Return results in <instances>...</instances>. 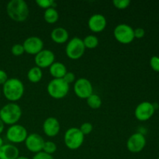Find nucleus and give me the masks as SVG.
<instances>
[{"label": "nucleus", "instance_id": "2eb2a0df", "mask_svg": "<svg viewBox=\"0 0 159 159\" xmlns=\"http://www.w3.org/2000/svg\"><path fill=\"white\" fill-rule=\"evenodd\" d=\"M107 21L102 14L95 13L89 17L88 20V26L91 31L94 33H100L105 30Z\"/></svg>", "mask_w": 159, "mask_h": 159}, {"label": "nucleus", "instance_id": "423d86ee", "mask_svg": "<svg viewBox=\"0 0 159 159\" xmlns=\"http://www.w3.org/2000/svg\"><path fill=\"white\" fill-rule=\"evenodd\" d=\"M85 51V47L84 45L82 39L78 37L71 38L68 42L65 48V53L70 59L77 60L83 56Z\"/></svg>", "mask_w": 159, "mask_h": 159}, {"label": "nucleus", "instance_id": "5701e85b", "mask_svg": "<svg viewBox=\"0 0 159 159\" xmlns=\"http://www.w3.org/2000/svg\"><path fill=\"white\" fill-rule=\"evenodd\" d=\"M84 45H85V48H89V49H93L96 48L99 44V39L96 36L93 35V34H89L87 35L84 39H82Z\"/></svg>", "mask_w": 159, "mask_h": 159}, {"label": "nucleus", "instance_id": "39448f33", "mask_svg": "<svg viewBox=\"0 0 159 159\" xmlns=\"http://www.w3.org/2000/svg\"><path fill=\"white\" fill-rule=\"evenodd\" d=\"M70 85L65 82L63 79H53L49 82L47 90L50 96L56 99H60L68 95Z\"/></svg>", "mask_w": 159, "mask_h": 159}, {"label": "nucleus", "instance_id": "a211bd4d", "mask_svg": "<svg viewBox=\"0 0 159 159\" xmlns=\"http://www.w3.org/2000/svg\"><path fill=\"white\" fill-rule=\"evenodd\" d=\"M51 38L56 43H65L69 38V34L65 28L58 26L52 30Z\"/></svg>", "mask_w": 159, "mask_h": 159}, {"label": "nucleus", "instance_id": "f704fd0d", "mask_svg": "<svg viewBox=\"0 0 159 159\" xmlns=\"http://www.w3.org/2000/svg\"><path fill=\"white\" fill-rule=\"evenodd\" d=\"M3 144H4V141H3L2 138L1 137H0V148H1L2 146L3 145Z\"/></svg>", "mask_w": 159, "mask_h": 159}, {"label": "nucleus", "instance_id": "c85d7f7f", "mask_svg": "<svg viewBox=\"0 0 159 159\" xmlns=\"http://www.w3.org/2000/svg\"><path fill=\"white\" fill-rule=\"evenodd\" d=\"M150 65L155 71L159 72V57L153 56L150 60Z\"/></svg>", "mask_w": 159, "mask_h": 159}, {"label": "nucleus", "instance_id": "f8f14e48", "mask_svg": "<svg viewBox=\"0 0 159 159\" xmlns=\"http://www.w3.org/2000/svg\"><path fill=\"white\" fill-rule=\"evenodd\" d=\"M24 142L25 146L29 152L37 154L43 152L45 141L39 134L32 133L28 134Z\"/></svg>", "mask_w": 159, "mask_h": 159}, {"label": "nucleus", "instance_id": "4c0bfd02", "mask_svg": "<svg viewBox=\"0 0 159 159\" xmlns=\"http://www.w3.org/2000/svg\"><path fill=\"white\" fill-rule=\"evenodd\" d=\"M157 159H159V157H158V158H157Z\"/></svg>", "mask_w": 159, "mask_h": 159}, {"label": "nucleus", "instance_id": "f3484780", "mask_svg": "<svg viewBox=\"0 0 159 159\" xmlns=\"http://www.w3.org/2000/svg\"><path fill=\"white\" fill-rule=\"evenodd\" d=\"M20 156V151L12 144H4L0 148V159H16Z\"/></svg>", "mask_w": 159, "mask_h": 159}, {"label": "nucleus", "instance_id": "6e6552de", "mask_svg": "<svg viewBox=\"0 0 159 159\" xmlns=\"http://www.w3.org/2000/svg\"><path fill=\"white\" fill-rule=\"evenodd\" d=\"M28 136L26 127L20 124H14L10 126L6 130V138L13 144H20L24 142Z\"/></svg>", "mask_w": 159, "mask_h": 159}, {"label": "nucleus", "instance_id": "20e7f679", "mask_svg": "<svg viewBox=\"0 0 159 159\" xmlns=\"http://www.w3.org/2000/svg\"><path fill=\"white\" fill-rule=\"evenodd\" d=\"M85 140V135L78 127H71L65 131L64 142L70 150H77L82 145Z\"/></svg>", "mask_w": 159, "mask_h": 159}, {"label": "nucleus", "instance_id": "7ed1b4c3", "mask_svg": "<svg viewBox=\"0 0 159 159\" xmlns=\"http://www.w3.org/2000/svg\"><path fill=\"white\" fill-rule=\"evenodd\" d=\"M21 116V107L16 102H9L0 109V119L6 125L16 124Z\"/></svg>", "mask_w": 159, "mask_h": 159}, {"label": "nucleus", "instance_id": "f03ea898", "mask_svg": "<svg viewBox=\"0 0 159 159\" xmlns=\"http://www.w3.org/2000/svg\"><path fill=\"white\" fill-rule=\"evenodd\" d=\"M6 12L13 21L23 22L29 16L30 9L24 0H11L7 3Z\"/></svg>", "mask_w": 159, "mask_h": 159}, {"label": "nucleus", "instance_id": "cd10ccee", "mask_svg": "<svg viewBox=\"0 0 159 159\" xmlns=\"http://www.w3.org/2000/svg\"><path fill=\"white\" fill-rule=\"evenodd\" d=\"M80 130L84 135H87V134H89L92 131H93V124L89 122H85L83 123V124L81 125L80 127Z\"/></svg>", "mask_w": 159, "mask_h": 159}, {"label": "nucleus", "instance_id": "393cba45", "mask_svg": "<svg viewBox=\"0 0 159 159\" xmlns=\"http://www.w3.org/2000/svg\"><path fill=\"white\" fill-rule=\"evenodd\" d=\"M36 3H37L39 7L44 9L55 6V2L53 1V0H37Z\"/></svg>", "mask_w": 159, "mask_h": 159}, {"label": "nucleus", "instance_id": "e433bc0d", "mask_svg": "<svg viewBox=\"0 0 159 159\" xmlns=\"http://www.w3.org/2000/svg\"><path fill=\"white\" fill-rule=\"evenodd\" d=\"M0 96H1V90H0Z\"/></svg>", "mask_w": 159, "mask_h": 159}, {"label": "nucleus", "instance_id": "4468645a", "mask_svg": "<svg viewBox=\"0 0 159 159\" xmlns=\"http://www.w3.org/2000/svg\"><path fill=\"white\" fill-rule=\"evenodd\" d=\"M23 46L25 52L36 55L43 49V41L39 37L31 36L24 40Z\"/></svg>", "mask_w": 159, "mask_h": 159}, {"label": "nucleus", "instance_id": "dca6fc26", "mask_svg": "<svg viewBox=\"0 0 159 159\" xmlns=\"http://www.w3.org/2000/svg\"><path fill=\"white\" fill-rule=\"evenodd\" d=\"M61 130V124L58 120L54 116L48 117L43 124V133L50 138H54L58 134Z\"/></svg>", "mask_w": 159, "mask_h": 159}, {"label": "nucleus", "instance_id": "6ab92c4d", "mask_svg": "<svg viewBox=\"0 0 159 159\" xmlns=\"http://www.w3.org/2000/svg\"><path fill=\"white\" fill-rule=\"evenodd\" d=\"M49 71L54 79H63L67 73V68L61 62L54 61L49 67Z\"/></svg>", "mask_w": 159, "mask_h": 159}, {"label": "nucleus", "instance_id": "1a4fd4ad", "mask_svg": "<svg viewBox=\"0 0 159 159\" xmlns=\"http://www.w3.org/2000/svg\"><path fill=\"white\" fill-rule=\"evenodd\" d=\"M74 92L78 97L87 99L93 93V87L91 82L85 78H80L74 83Z\"/></svg>", "mask_w": 159, "mask_h": 159}, {"label": "nucleus", "instance_id": "ddd939ff", "mask_svg": "<svg viewBox=\"0 0 159 159\" xmlns=\"http://www.w3.org/2000/svg\"><path fill=\"white\" fill-rule=\"evenodd\" d=\"M55 61V54L51 50L43 49L34 57L36 66L40 68H46L51 66Z\"/></svg>", "mask_w": 159, "mask_h": 159}, {"label": "nucleus", "instance_id": "4be33fe9", "mask_svg": "<svg viewBox=\"0 0 159 159\" xmlns=\"http://www.w3.org/2000/svg\"><path fill=\"white\" fill-rule=\"evenodd\" d=\"M86 102L89 107L94 110L100 108V107L102 106V99H101L100 96L94 94V93H93L91 96L87 98Z\"/></svg>", "mask_w": 159, "mask_h": 159}, {"label": "nucleus", "instance_id": "9d476101", "mask_svg": "<svg viewBox=\"0 0 159 159\" xmlns=\"http://www.w3.org/2000/svg\"><path fill=\"white\" fill-rule=\"evenodd\" d=\"M146 145V138L144 134L137 132L133 134L127 141V148L132 153H139Z\"/></svg>", "mask_w": 159, "mask_h": 159}, {"label": "nucleus", "instance_id": "f257e3e1", "mask_svg": "<svg viewBox=\"0 0 159 159\" xmlns=\"http://www.w3.org/2000/svg\"><path fill=\"white\" fill-rule=\"evenodd\" d=\"M24 85L20 79L16 78L8 79L2 85V93L6 99L10 102L20 100L24 94Z\"/></svg>", "mask_w": 159, "mask_h": 159}, {"label": "nucleus", "instance_id": "7c9ffc66", "mask_svg": "<svg viewBox=\"0 0 159 159\" xmlns=\"http://www.w3.org/2000/svg\"><path fill=\"white\" fill-rule=\"evenodd\" d=\"M32 159H54V158L51 155L47 154L43 152H40L39 153L35 154Z\"/></svg>", "mask_w": 159, "mask_h": 159}, {"label": "nucleus", "instance_id": "c9c22d12", "mask_svg": "<svg viewBox=\"0 0 159 159\" xmlns=\"http://www.w3.org/2000/svg\"><path fill=\"white\" fill-rule=\"evenodd\" d=\"M16 159H30V158H28V157H26V156H19Z\"/></svg>", "mask_w": 159, "mask_h": 159}, {"label": "nucleus", "instance_id": "72a5a7b5", "mask_svg": "<svg viewBox=\"0 0 159 159\" xmlns=\"http://www.w3.org/2000/svg\"><path fill=\"white\" fill-rule=\"evenodd\" d=\"M4 128H5L4 123H3L2 121L1 120V119H0V134H1L3 132V130H4Z\"/></svg>", "mask_w": 159, "mask_h": 159}, {"label": "nucleus", "instance_id": "0eeeda50", "mask_svg": "<svg viewBox=\"0 0 159 159\" xmlns=\"http://www.w3.org/2000/svg\"><path fill=\"white\" fill-rule=\"evenodd\" d=\"M113 36L119 43L124 44H128L134 40V29L126 23L118 24L113 30Z\"/></svg>", "mask_w": 159, "mask_h": 159}, {"label": "nucleus", "instance_id": "bb28decb", "mask_svg": "<svg viewBox=\"0 0 159 159\" xmlns=\"http://www.w3.org/2000/svg\"><path fill=\"white\" fill-rule=\"evenodd\" d=\"M11 52L14 56H21L23 53L25 52L24 48H23V44L21 43H16L11 48Z\"/></svg>", "mask_w": 159, "mask_h": 159}, {"label": "nucleus", "instance_id": "9b49d317", "mask_svg": "<svg viewBox=\"0 0 159 159\" xmlns=\"http://www.w3.org/2000/svg\"><path fill=\"white\" fill-rule=\"evenodd\" d=\"M155 111L153 103L144 101L137 106L134 110V115L138 120L147 121L152 117Z\"/></svg>", "mask_w": 159, "mask_h": 159}, {"label": "nucleus", "instance_id": "473e14b6", "mask_svg": "<svg viewBox=\"0 0 159 159\" xmlns=\"http://www.w3.org/2000/svg\"><path fill=\"white\" fill-rule=\"evenodd\" d=\"M8 79L9 78H8L7 73L5 71H3V70L0 69V85H4L6 81L8 80Z\"/></svg>", "mask_w": 159, "mask_h": 159}, {"label": "nucleus", "instance_id": "a878e982", "mask_svg": "<svg viewBox=\"0 0 159 159\" xmlns=\"http://www.w3.org/2000/svg\"><path fill=\"white\" fill-rule=\"evenodd\" d=\"M113 4L116 9H125L130 6V0H113Z\"/></svg>", "mask_w": 159, "mask_h": 159}, {"label": "nucleus", "instance_id": "412c9836", "mask_svg": "<svg viewBox=\"0 0 159 159\" xmlns=\"http://www.w3.org/2000/svg\"><path fill=\"white\" fill-rule=\"evenodd\" d=\"M43 18L47 23L52 24V23H55L58 20L59 13L54 7L49 8V9H45Z\"/></svg>", "mask_w": 159, "mask_h": 159}, {"label": "nucleus", "instance_id": "2f4dec72", "mask_svg": "<svg viewBox=\"0 0 159 159\" xmlns=\"http://www.w3.org/2000/svg\"><path fill=\"white\" fill-rule=\"evenodd\" d=\"M134 38L141 39L145 35V30L141 27H138L134 30Z\"/></svg>", "mask_w": 159, "mask_h": 159}, {"label": "nucleus", "instance_id": "aec40b11", "mask_svg": "<svg viewBox=\"0 0 159 159\" xmlns=\"http://www.w3.org/2000/svg\"><path fill=\"white\" fill-rule=\"evenodd\" d=\"M43 78V71L41 68L37 66L32 67L27 72L28 80L33 83H37Z\"/></svg>", "mask_w": 159, "mask_h": 159}, {"label": "nucleus", "instance_id": "c756f323", "mask_svg": "<svg viewBox=\"0 0 159 159\" xmlns=\"http://www.w3.org/2000/svg\"><path fill=\"white\" fill-rule=\"evenodd\" d=\"M63 79L65 80V82H66L68 84V85H70V84L75 82V74L73 72L67 71V73L63 77Z\"/></svg>", "mask_w": 159, "mask_h": 159}, {"label": "nucleus", "instance_id": "b1692460", "mask_svg": "<svg viewBox=\"0 0 159 159\" xmlns=\"http://www.w3.org/2000/svg\"><path fill=\"white\" fill-rule=\"evenodd\" d=\"M56 151H57V145H56L55 143L51 141H45L43 148V152L52 155V154L56 152Z\"/></svg>", "mask_w": 159, "mask_h": 159}]
</instances>
